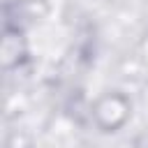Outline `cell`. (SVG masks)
Here are the masks:
<instances>
[{"label":"cell","instance_id":"cell-1","mask_svg":"<svg viewBox=\"0 0 148 148\" xmlns=\"http://www.w3.org/2000/svg\"><path fill=\"white\" fill-rule=\"evenodd\" d=\"M132 99L127 92L111 88L99 92L90 104V120L102 134H116L132 120Z\"/></svg>","mask_w":148,"mask_h":148},{"label":"cell","instance_id":"cell-2","mask_svg":"<svg viewBox=\"0 0 148 148\" xmlns=\"http://www.w3.org/2000/svg\"><path fill=\"white\" fill-rule=\"evenodd\" d=\"M49 14V2L46 0H9L5 5V25L23 30L30 23L44 21Z\"/></svg>","mask_w":148,"mask_h":148},{"label":"cell","instance_id":"cell-3","mask_svg":"<svg viewBox=\"0 0 148 148\" xmlns=\"http://www.w3.org/2000/svg\"><path fill=\"white\" fill-rule=\"evenodd\" d=\"M25 53H28V51H25L23 30L5 25V35H2V44H0L2 67H5V69H14V67H18V62L25 58Z\"/></svg>","mask_w":148,"mask_h":148},{"label":"cell","instance_id":"cell-4","mask_svg":"<svg viewBox=\"0 0 148 148\" xmlns=\"http://www.w3.org/2000/svg\"><path fill=\"white\" fill-rule=\"evenodd\" d=\"M5 148H30V139L23 132L14 130V132H9L5 136Z\"/></svg>","mask_w":148,"mask_h":148}]
</instances>
